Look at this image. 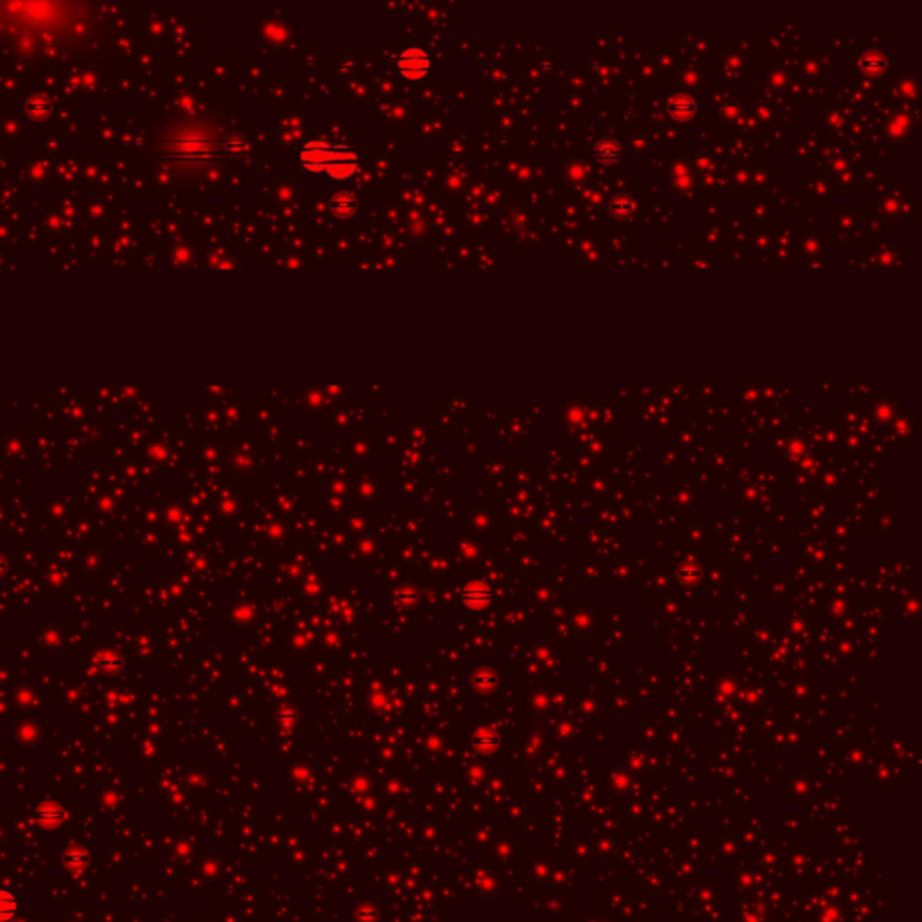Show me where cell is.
Segmentation results:
<instances>
[{"mask_svg": "<svg viewBox=\"0 0 922 922\" xmlns=\"http://www.w3.org/2000/svg\"><path fill=\"white\" fill-rule=\"evenodd\" d=\"M611 215L615 218H629L634 211H636V204L630 197L627 195H620L616 197L615 200L611 202V208H609Z\"/></svg>", "mask_w": 922, "mask_h": 922, "instance_id": "8fae6325", "label": "cell"}, {"mask_svg": "<svg viewBox=\"0 0 922 922\" xmlns=\"http://www.w3.org/2000/svg\"><path fill=\"white\" fill-rule=\"evenodd\" d=\"M668 114L677 121H690L697 114V103L687 94H677L668 101Z\"/></svg>", "mask_w": 922, "mask_h": 922, "instance_id": "8992f818", "label": "cell"}, {"mask_svg": "<svg viewBox=\"0 0 922 922\" xmlns=\"http://www.w3.org/2000/svg\"><path fill=\"white\" fill-rule=\"evenodd\" d=\"M396 68H399V74L406 80L416 81L425 78L427 74L431 73V68H433V61H431L429 53L421 47H407L400 53L399 60H396Z\"/></svg>", "mask_w": 922, "mask_h": 922, "instance_id": "7a4b0ae2", "label": "cell"}, {"mask_svg": "<svg viewBox=\"0 0 922 922\" xmlns=\"http://www.w3.org/2000/svg\"><path fill=\"white\" fill-rule=\"evenodd\" d=\"M19 911V899L9 890L0 888V922H11Z\"/></svg>", "mask_w": 922, "mask_h": 922, "instance_id": "9c48e42d", "label": "cell"}, {"mask_svg": "<svg viewBox=\"0 0 922 922\" xmlns=\"http://www.w3.org/2000/svg\"><path fill=\"white\" fill-rule=\"evenodd\" d=\"M593 153H595V157L600 163L605 164H616L622 159V148H620V145L615 139H602L595 146V152Z\"/></svg>", "mask_w": 922, "mask_h": 922, "instance_id": "ba28073f", "label": "cell"}, {"mask_svg": "<svg viewBox=\"0 0 922 922\" xmlns=\"http://www.w3.org/2000/svg\"><path fill=\"white\" fill-rule=\"evenodd\" d=\"M11 922H24V921H11Z\"/></svg>", "mask_w": 922, "mask_h": 922, "instance_id": "4fadbf2b", "label": "cell"}, {"mask_svg": "<svg viewBox=\"0 0 922 922\" xmlns=\"http://www.w3.org/2000/svg\"><path fill=\"white\" fill-rule=\"evenodd\" d=\"M328 208H330L332 215L341 220H348V218H353L357 215L359 211V202L357 197L349 191H339L335 193L334 197L330 198L328 202Z\"/></svg>", "mask_w": 922, "mask_h": 922, "instance_id": "5b68a950", "label": "cell"}, {"mask_svg": "<svg viewBox=\"0 0 922 922\" xmlns=\"http://www.w3.org/2000/svg\"><path fill=\"white\" fill-rule=\"evenodd\" d=\"M242 148H245V143H242V140H238V139H235L232 143H229V145H227V150H235V152H236V150H242Z\"/></svg>", "mask_w": 922, "mask_h": 922, "instance_id": "7c38bea8", "label": "cell"}, {"mask_svg": "<svg viewBox=\"0 0 922 922\" xmlns=\"http://www.w3.org/2000/svg\"><path fill=\"white\" fill-rule=\"evenodd\" d=\"M361 170V160L359 153L348 145H332V157L324 166V173L332 180L344 183V180L353 179Z\"/></svg>", "mask_w": 922, "mask_h": 922, "instance_id": "6da1fadb", "label": "cell"}, {"mask_svg": "<svg viewBox=\"0 0 922 922\" xmlns=\"http://www.w3.org/2000/svg\"><path fill=\"white\" fill-rule=\"evenodd\" d=\"M332 157V145L327 140L314 139L304 143L299 150V163L310 173H321Z\"/></svg>", "mask_w": 922, "mask_h": 922, "instance_id": "3957f363", "label": "cell"}, {"mask_svg": "<svg viewBox=\"0 0 922 922\" xmlns=\"http://www.w3.org/2000/svg\"><path fill=\"white\" fill-rule=\"evenodd\" d=\"M26 112L27 116H31L33 119L40 121V119H46L47 116L53 112V105H51L49 99L46 98H33L27 101Z\"/></svg>", "mask_w": 922, "mask_h": 922, "instance_id": "30bf717a", "label": "cell"}, {"mask_svg": "<svg viewBox=\"0 0 922 922\" xmlns=\"http://www.w3.org/2000/svg\"><path fill=\"white\" fill-rule=\"evenodd\" d=\"M88 863H91V858L85 852L83 849H78V846H71V849L65 850L63 854V865L68 872L73 874H81L83 870H87Z\"/></svg>", "mask_w": 922, "mask_h": 922, "instance_id": "52a82bcc", "label": "cell"}, {"mask_svg": "<svg viewBox=\"0 0 922 922\" xmlns=\"http://www.w3.org/2000/svg\"><path fill=\"white\" fill-rule=\"evenodd\" d=\"M67 820V812L58 801L47 800L36 809V821L43 831H56Z\"/></svg>", "mask_w": 922, "mask_h": 922, "instance_id": "277c9868", "label": "cell"}]
</instances>
